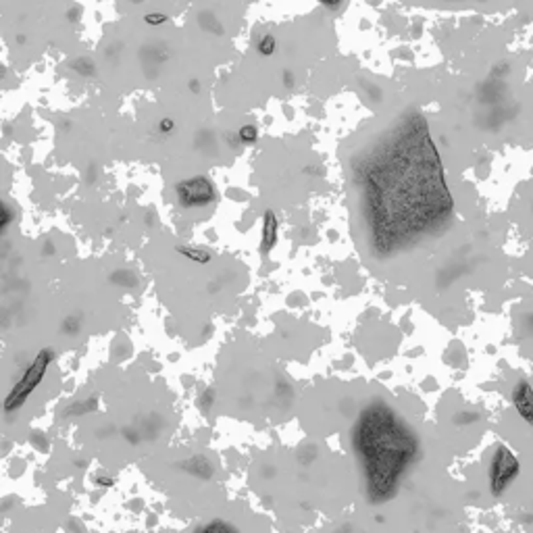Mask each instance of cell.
Masks as SVG:
<instances>
[{
  "label": "cell",
  "mask_w": 533,
  "mask_h": 533,
  "mask_svg": "<svg viewBox=\"0 0 533 533\" xmlns=\"http://www.w3.org/2000/svg\"><path fill=\"white\" fill-rule=\"evenodd\" d=\"M521 475V460L504 442L496 444L488 464V488L494 498H502Z\"/></svg>",
  "instance_id": "obj_1"
},
{
  "label": "cell",
  "mask_w": 533,
  "mask_h": 533,
  "mask_svg": "<svg viewBox=\"0 0 533 533\" xmlns=\"http://www.w3.org/2000/svg\"><path fill=\"white\" fill-rule=\"evenodd\" d=\"M52 358H55V352H52V348H42V350L38 352V356L27 364V369H25V373L21 375V380L15 384V388L11 390V394H9L7 400H5V410H7V414L13 412L15 408H21V406L27 402V398L32 396V392H34V390L40 386V382L44 380V375H46V371H48Z\"/></svg>",
  "instance_id": "obj_2"
},
{
  "label": "cell",
  "mask_w": 533,
  "mask_h": 533,
  "mask_svg": "<svg viewBox=\"0 0 533 533\" xmlns=\"http://www.w3.org/2000/svg\"><path fill=\"white\" fill-rule=\"evenodd\" d=\"M175 194L182 206L186 208H198V206H206L217 200V190L212 186V182L208 177H190L184 179L175 186Z\"/></svg>",
  "instance_id": "obj_3"
},
{
  "label": "cell",
  "mask_w": 533,
  "mask_h": 533,
  "mask_svg": "<svg viewBox=\"0 0 533 533\" xmlns=\"http://www.w3.org/2000/svg\"><path fill=\"white\" fill-rule=\"evenodd\" d=\"M510 402L519 419L529 427H533V386L529 384V380H517V384L510 390Z\"/></svg>",
  "instance_id": "obj_4"
},
{
  "label": "cell",
  "mask_w": 533,
  "mask_h": 533,
  "mask_svg": "<svg viewBox=\"0 0 533 533\" xmlns=\"http://www.w3.org/2000/svg\"><path fill=\"white\" fill-rule=\"evenodd\" d=\"M277 232H280V221L275 217V212L273 210H264V215H262V240H260L262 254L271 252V248L277 242Z\"/></svg>",
  "instance_id": "obj_5"
},
{
  "label": "cell",
  "mask_w": 533,
  "mask_h": 533,
  "mask_svg": "<svg viewBox=\"0 0 533 533\" xmlns=\"http://www.w3.org/2000/svg\"><path fill=\"white\" fill-rule=\"evenodd\" d=\"M175 250H177L182 256H186V258H190L192 262H198V264H206V262L212 260L210 250L200 248V246H188V244L184 246V244H179V246H175Z\"/></svg>",
  "instance_id": "obj_6"
},
{
  "label": "cell",
  "mask_w": 533,
  "mask_h": 533,
  "mask_svg": "<svg viewBox=\"0 0 533 533\" xmlns=\"http://www.w3.org/2000/svg\"><path fill=\"white\" fill-rule=\"evenodd\" d=\"M256 50L260 57H273L275 50H277V40L273 34H264L260 36V40L256 42Z\"/></svg>",
  "instance_id": "obj_7"
},
{
  "label": "cell",
  "mask_w": 533,
  "mask_h": 533,
  "mask_svg": "<svg viewBox=\"0 0 533 533\" xmlns=\"http://www.w3.org/2000/svg\"><path fill=\"white\" fill-rule=\"evenodd\" d=\"M238 140H240L242 144L250 146V144H254V142L258 140V129H256L254 125H242V127L238 129Z\"/></svg>",
  "instance_id": "obj_8"
},
{
  "label": "cell",
  "mask_w": 533,
  "mask_h": 533,
  "mask_svg": "<svg viewBox=\"0 0 533 533\" xmlns=\"http://www.w3.org/2000/svg\"><path fill=\"white\" fill-rule=\"evenodd\" d=\"M167 15L165 13H161V11H154V13H146L144 15V23H148V25H152V27H158V25H163V23H167Z\"/></svg>",
  "instance_id": "obj_9"
},
{
  "label": "cell",
  "mask_w": 533,
  "mask_h": 533,
  "mask_svg": "<svg viewBox=\"0 0 533 533\" xmlns=\"http://www.w3.org/2000/svg\"><path fill=\"white\" fill-rule=\"evenodd\" d=\"M73 69L82 75H94V63L90 59H79L73 63Z\"/></svg>",
  "instance_id": "obj_10"
},
{
  "label": "cell",
  "mask_w": 533,
  "mask_h": 533,
  "mask_svg": "<svg viewBox=\"0 0 533 533\" xmlns=\"http://www.w3.org/2000/svg\"><path fill=\"white\" fill-rule=\"evenodd\" d=\"M175 129V121L171 117H163L161 121H158V132L161 134H171Z\"/></svg>",
  "instance_id": "obj_11"
},
{
  "label": "cell",
  "mask_w": 533,
  "mask_h": 533,
  "mask_svg": "<svg viewBox=\"0 0 533 533\" xmlns=\"http://www.w3.org/2000/svg\"><path fill=\"white\" fill-rule=\"evenodd\" d=\"M317 3H319V5H323V7L330 9V11H336V9L342 7L344 0H317Z\"/></svg>",
  "instance_id": "obj_12"
},
{
  "label": "cell",
  "mask_w": 533,
  "mask_h": 533,
  "mask_svg": "<svg viewBox=\"0 0 533 533\" xmlns=\"http://www.w3.org/2000/svg\"><path fill=\"white\" fill-rule=\"evenodd\" d=\"M202 529H234V525H230V523H223V521H212V523L204 525Z\"/></svg>",
  "instance_id": "obj_13"
},
{
  "label": "cell",
  "mask_w": 533,
  "mask_h": 533,
  "mask_svg": "<svg viewBox=\"0 0 533 533\" xmlns=\"http://www.w3.org/2000/svg\"><path fill=\"white\" fill-rule=\"evenodd\" d=\"M96 484L104 486V488H111L113 486V477H96Z\"/></svg>",
  "instance_id": "obj_14"
},
{
  "label": "cell",
  "mask_w": 533,
  "mask_h": 533,
  "mask_svg": "<svg viewBox=\"0 0 533 533\" xmlns=\"http://www.w3.org/2000/svg\"><path fill=\"white\" fill-rule=\"evenodd\" d=\"M200 404H202L204 408H208V406L212 404V390H206V392H204V396H202V402H200Z\"/></svg>",
  "instance_id": "obj_15"
},
{
  "label": "cell",
  "mask_w": 533,
  "mask_h": 533,
  "mask_svg": "<svg viewBox=\"0 0 533 533\" xmlns=\"http://www.w3.org/2000/svg\"><path fill=\"white\" fill-rule=\"evenodd\" d=\"M190 88H192V90H194V92H196V90H198V82H196V79H194V82H192V86H190Z\"/></svg>",
  "instance_id": "obj_16"
}]
</instances>
